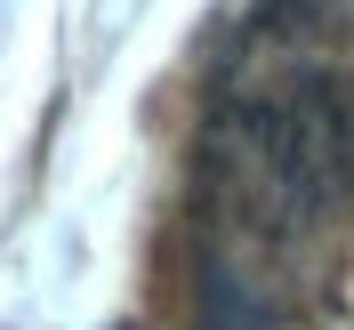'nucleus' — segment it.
<instances>
[{
  "instance_id": "1",
  "label": "nucleus",
  "mask_w": 354,
  "mask_h": 330,
  "mask_svg": "<svg viewBox=\"0 0 354 330\" xmlns=\"http://www.w3.org/2000/svg\"><path fill=\"white\" fill-rule=\"evenodd\" d=\"M201 177L225 258L201 274V330H266L258 282L354 194V0H258L218 65Z\"/></svg>"
}]
</instances>
